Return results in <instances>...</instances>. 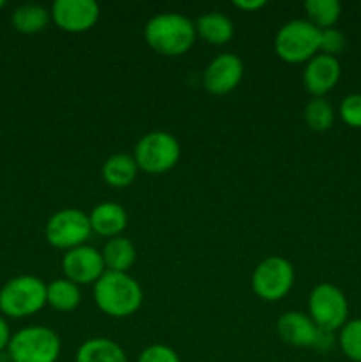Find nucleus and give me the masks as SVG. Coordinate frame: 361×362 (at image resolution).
Wrapping results in <instances>:
<instances>
[{
	"label": "nucleus",
	"mask_w": 361,
	"mask_h": 362,
	"mask_svg": "<svg viewBox=\"0 0 361 362\" xmlns=\"http://www.w3.org/2000/svg\"><path fill=\"white\" fill-rule=\"evenodd\" d=\"M94 303L99 311L112 318H126L137 313L144 303L142 286L127 272L106 271L94 283Z\"/></svg>",
	"instance_id": "nucleus-1"
},
{
	"label": "nucleus",
	"mask_w": 361,
	"mask_h": 362,
	"mask_svg": "<svg viewBox=\"0 0 361 362\" xmlns=\"http://www.w3.org/2000/svg\"><path fill=\"white\" fill-rule=\"evenodd\" d=\"M145 42L165 57L184 55L197 41V28L188 16L179 13H159L144 28Z\"/></svg>",
	"instance_id": "nucleus-2"
},
{
	"label": "nucleus",
	"mask_w": 361,
	"mask_h": 362,
	"mask_svg": "<svg viewBox=\"0 0 361 362\" xmlns=\"http://www.w3.org/2000/svg\"><path fill=\"white\" fill-rule=\"evenodd\" d=\"M46 306V283L38 276L23 274L0 288V313L9 318H27Z\"/></svg>",
	"instance_id": "nucleus-3"
},
{
	"label": "nucleus",
	"mask_w": 361,
	"mask_h": 362,
	"mask_svg": "<svg viewBox=\"0 0 361 362\" xmlns=\"http://www.w3.org/2000/svg\"><path fill=\"white\" fill-rule=\"evenodd\" d=\"M275 52L287 64H306L321 53V30L308 20H290L275 35Z\"/></svg>",
	"instance_id": "nucleus-4"
},
{
	"label": "nucleus",
	"mask_w": 361,
	"mask_h": 362,
	"mask_svg": "<svg viewBox=\"0 0 361 362\" xmlns=\"http://www.w3.org/2000/svg\"><path fill=\"white\" fill-rule=\"evenodd\" d=\"M62 350L59 334L45 325H30L14 332L7 354L13 362H57Z\"/></svg>",
	"instance_id": "nucleus-5"
},
{
	"label": "nucleus",
	"mask_w": 361,
	"mask_h": 362,
	"mask_svg": "<svg viewBox=\"0 0 361 362\" xmlns=\"http://www.w3.org/2000/svg\"><path fill=\"white\" fill-rule=\"evenodd\" d=\"M133 158L138 170L151 175H161L179 163L180 145L177 138L166 131H151L137 141Z\"/></svg>",
	"instance_id": "nucleus-6"
},
{
	"label": "nucleus",
	"mask_w": 361,
	"mask_h": 362,
	"mask_svg": "<svg viewBox=\"0 0 361 362\" xmlns=\"http://www.w3.org/2000/svg\"><path fill=\"white\" fill-rule=\"evenodd\" d=\"M308 317L321 331H340L349 322L345 293L331 283H319L308 296Z\"/></svg>",
	"instance_id": "nucleus-7"
},
{
	"label": "nucleus",
	"mask_w": 361,
	"mask_h": 362,
	"mask_svg": "<svg viewBox=\"0 0 361 362\" xmlns=\"http://www.w3.org/2000/svg\"><path fill=\"white\" fill-rule=\"evenodd\" d=\"M92 235L88 214L80 209H60L50 216L45 226V237L50 246L69 251L84 246Z\"/></svg>",
	"instance_id": "nucleus-8"
},
{
	"label": "nucleus",
	"mask_w": 361,
	"mask_h": 362,
	"mask_svg": "<svg viewBox=\"0 0 361 362\" xmlns=\"http://www.w3.org/2000/svg\"><path fill=\"white\" fill-rule=\"evenodd\" d=\"M294 279V267L287 258L268 257L255 267L251 274V288L258 299L276 303L292 290Z\"/></svg>",
	"instance_id": "nucleus-9"
},
{
	"label": "nucleus",
	"mask_w": 361,
	"mask_h": 362,
	"mask_svg": "<svg viewBox=\"0 0 361 362\" xmlns=\"http://www.w3.org/2000/svg\"><path fill=\"white\" fill-rule=\"evenodd\" d=\"M60 267H62L64 278L76 283L78 286L94 285L106 272L101 251L88 246V244L66 251Z\"/></svg>",
	"instance_id": "nucleus-10"
},
{
	"label": "nucleus",
	"mask_w": 361,
	"mask_h": 362,
	"mask_svg": "<svg viewBox=\"0 0 361 362\" xmlns=\"http://www.w3.org/2000/svg\"><path fill=\"white\" fill-rule=\"evenodd\" d=\"M99 13L94 0H55L50 11L53 23L69 34L91 30L98 23Z\"/></svg>",
	"instance_id": "nucleus-11"
},
{
	"label": "nucleus",
	"mask_w": 361,
	"mask_h": 362,
	"mask_svg": "<svg viewBox=\"0 0 361 362\" xmlns=\"http://www.w3.org/2000/svg\"><path fill=\"white\" fill-rule=\"evenodd\" d=\"M244 74L243 60L236 53H222L214 57L205 67L202 83L207 92L214 95H225L241 83Z\"/></svg>",
	"instance_id": "nucleus-12"
},
{
	"label": "nucleus",
	"mask_w": 361,
	"mask_h": 362,
	"mask_svg": "<svg viewBox=\"0 0 361 362\" xmlns=\"http://www.w3.org/2000/svg\"><path fill=\"white\" fill-rule=\"evenodd\" d=\"M340 74H342V66L336 57L317 53L304 66L303 85L314 98H324L336 87Z\"/></svg>",
	"instance_id": "nucleus-13"
},
{
	"label": "nucleus",
	"mask_w": 361,
	"mask_h": 362,
	"mask_svg": "<svg viewBox=\"0 0 361 362\" xmlns=\"http://www.w3.org/2000/svg\"><path fill=\"white\" fill-rule=\"evenodd\" d=\"M276 332L280 339L297 349H314L319 336V327L308 313L303 311H287L276 322Z\"/></svg>",
	"instance_id": "nucleus-14"
},
{
	"label": "nucleus",
	"mask_w": 361,
	"mask_h": 362,
	"mask_svg": "<svg viewBox=\"0 0 361 362\" xmlns=\"http://www.w3.org/2000/svg\"><path fill=\"white\" fill-rule=\"evenodd\" d=\"M92 233H98L101 237H119L127 226V212L126 209L115 202H103L96 205L88 214Z\"/></svg>",
	"instance_id": "nucleus-15"
},
{
	"label": "nucleus",
	"mask_w": 361,
	"mask_h": 362,
	"mask_svg": "<svg viewBox=\"0 0 361 362\" xmlns=\"http://www.w3.org/2000/svg\"><path fill=\"white\" fill-rule=\"evenodd\" d=\"M138 175V165L134 161L133 154H124V152H117V154L110 156L101 166V177L105 184L115 189H124V187L131 186Z\"/></svg>",
	"instance_id": "nucleus-16"
},
{
	"label": "nucleus",
	"mask_w": 361,
	"mask_h": 362,
	"mask_svg": "<svg viewBox=\"0 0 361 362\" xmlns=\"http://www.w3.org/2000/svg\"><path fill=\"white\" fill-rule=\"evenodd\" d=\"M74 362H127V357L113 339L91 338L78 346Z\"/></svg>",
	"instance_id": "nucleus-17"
},
{
	"label": "nucleus",
	"mask_w": 361,
	"mask_h": 362,
	"mask_svg": "<svg viewBox=\"0 0 361 362\" xmlns=\"http://www.w3.org/2000/svg\"><path fill=\"white\" fill-rule=\"evenodd\" d=\"M106 271L127 272L137 262V247L127 237H113L106 240L101 250Z\"/></svg>",
	"instance_id": "nucleus-18"
},
{
	"label": "nucleus",
	"mask_w": 361,
	"mask_h": 362,
	"mask_svg": "<svg viewBox=\"0 0 361 362\" xmlns=\"http://www.w3.org/2000/svg\"><path fill=\"white\" fill-rule=\"evenodd\" d=\"M195 28H197V37H202L205 42H211L214 46L227 45L234 37L232 20L216 11L202 14L195 23Z\"/></svg>",
	"instance_id": "nucleus-19"
},
{
	"label": "nucleus",
	"mask_w": 361,
	"mask_h": 362,
	"mask_svg": "<svg viewBox=\"0 0 361 362\" xmlns=\"http://www.w3.org/2000/svg\"><path fill=\"white\" fill-rule=\"evenodd\" d=\"M81 303V290L66 278L53 279L46 285V304L60 313H71Z\"/></svg>",
	"instance_id": "nucleus-20"
},
{
	"label": "nucleus",
	"mask_w": 361,
	"mask_h": 362,
	"mask_svg": "<svg viewBox=\"0 0 361 362\" xmlns=\"http://www.w3.org/2000/svg\"><path fill=\"white\" fill-rule=\"evenodd\" d=\"M52 14L38 4H23V6L16 7L11 16V23L16 28L20 34H39L48 27Z\"/></svg>",
	"instance_id": "nucleus-21"
},
{
	"label": "nucleus",
	"mask_w": 361,
	"mask_h": 362,
	"mask_svg": "<svg viewBox=\"0 0 361 362\" xmlns=\"http://www.w3.org/2000/svg\"><path fill=\"white\" fill-rule=\"evenodd\" d=\"M303 7L306 20L319 30L335 27L342 14V6L338 0H308Z\"/></svg>",
	"instance_id": "nucleus-22"
},
{
	"label": "nucleus",
	"mask_w": 361,
	"mask_h": 362,
	"mask_svg": "<svg viewBox=\"0 0 361 362\" xmlns=\"http://www.w3.org/2000/svg\"><path fill=\"white\" fill-rule=\"evenodd\" d=\"M304 122L315 133H324L335 124V110L324 98H311L304 106Z\"/></svg>",
	"instance_id": "nucleus-23"
},
{
	"label": "nucleus",
	"mask_w": 361,
	"mask_h": 362,
	"mask_svg": "<svg viewBox=\"0 0 361 362\" xmlns=\"http://www.w3.org/2000/svg\"><path fill=\"white\" fill-rule=\"evenodd\" d=\"M338 346L353 362H361V318L349 320L338 331Z\"/></svg>",
	"instance_id": "nucleus-24"
},
{
	"label": "nucleus",
	"mask_w": 361,
	"mask_h": 362,
	"mask_svg": "<svg viewBox=\"0 0 361 362\" xmlns=\"http://www.w3.org/2000/svg\"><path fill=\"white\" fill-rule=\"evenodd\" d=\"M340 119L349 127H361V94H349L342 99L338 108Z\"/></svg>",
	"instance_id": "nucleus-25"
},
{
	"label": "nucleus",
	"mask_w": 361,
	"mask_h": 362,
	"mask_svg": "<svg viewBox=\"0 0 361 362\" xmlns=\"http://www.w3.org/2000/svg\"><path fill=\"white\" fill-rule=\"evenodd\" d=\"M345 48V35L338 28H326L321 30V53L336 57Z\"/></svg>",
	"instance_id": "nucleus-26"
},
{
	"label": "nucleus",
	"mask_w": 361,
	"mask_h": 362,
	"mask_svg": "<svg viewBox=\"0 0 361 362\" xmlns=\"http://www.w3.org/2000/svg\"><path fill=\"white\" fill-rule=\"evenodd\" d=\"M137 362H180V359L173 349L156 343V345H149L147 349L142 350Z\"/></svg>",
	"instance_id": "nucleus-27"
},
{
	"label": "nucleus",
	"mask_w": 361,
	"mask_h": 362,
	"mask_svg": "<svg viewBox=\"0 0 361 362\" xmlns=\"http://www.w3.org/2000/svg\"><path fill=\"white\" fill-rule=\"evenodd\" d=\"M335 345V339H333V332H328V331H321L319 329V336H317V341H315V350H319V352H328L331 346Z\"/></svg>",
	"instance_id": "nucleus-28"
},
{
	"label": "nucleus",
	"mask_w": 361,
	"mask_h": 362,
	"mask_svg": "<svg viewBox=\"0 0 361 362\" xmlns=\"http://www.w3.org/2000/svg\"><path fill=\"white\" fill-rule=\"evenodd\" d=\"M232 6L236 9L246 11V13H255V11L265 7V0H234Z\"/></svg>",
	"instance_id": "nucleus-29"
},
{
	"label": "nucleus",
	"mask_w": 361,
	"mask_h": 362,
	"mask_svg": "<svg viewBox=\"0 0 361 362\" xmlns=\"http://www.w3.org/2000/svg\"><path fill=\"white\" fill-rule=\"evenodd\" d=\"M11 338H13V334H11L9 324H7V320L4 318V315H0V354L6 352L7 346H9Z\"/></svg>",
	"instance_id": "nucleus-30"
},
{
	"label": "nucleus",
	"mask_w": 361,
	"mask_h": 362,
	"mask_svg": "<svg viewBox=\"0 0 361 362\" xmlns=\"http://www.w3.org/2000/svg\"><path fill=\"white\" fill-rule=\"evenodd\" d=\"M0 362H13V361H11L9 354H7V350H6V352L0 354Z\"/></svg>",
	"instance_id": "nucleus-31"
},
{
	"label": "nucleus",
	"mask_w": 361,
	"mask_h": 362,
	"mask_svg": "<svg viewBox=\"0 0 361 362\" xmlns=\"http://www.w3.org/2000/svg\"><path fill=\"white\" fill-rule=\"evenodd\" d=\"M4 6H6V2H4V0H0V9H4Z\"/></svg>",
	"instance_id": "nucleus-32"
}]
</instances>
